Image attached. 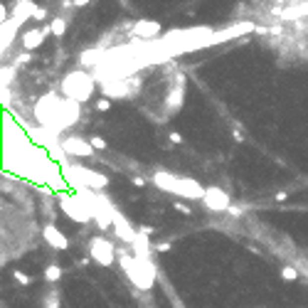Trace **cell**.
<instances>
[{
	"label": "cell",
	"instance_id": "cell-1",
	"mask_svg": "<svg viewBox=\"0 0 308 308\" xmlns=\"http://www.w3.org/2000/svg\"><path fill=\"white\" fill-rule=\"evenodd\" d=\"M119 261H121L123 271L128 274V279L138 289H143V291L153 289V284H155V264L153 261L138 259L133 251H119Z\"/></svg>",
	"mask_w": 308,
	"mask_h": 308
},
{
	"label": "cell",
	"instance_id": "cell-2",
	"mask_svg": "<svg viewBox=\"0 0 308 308\" xmlns=\"http://www.w3.org/2000/svg\"><path fill=\"white\" fill-rule=\"evenodd\" d=\"M151 183L155 185V187H160V190L173 192V195L187 197V200H202V197H205V190H202V185L197 183V180L178 178V175H173V173L158 170V173H153V180H151Z\"/></svg>",
	"mask_w": 308,
	"mask_h": 308
},
{
	"label": "cell",
	"instance_id": "cell-3",
	"mask_svg": "<svg viewBox=\"0 0 308 308\" xmlns=\"http://www.w3.org/2000/svg\"><path fill=\"white\" fill-rule=\"evenodd\" d=\"M62 91H64V99H72V101H89L91 94H94V77L86 74L84 69H74L64 77L62 81Z\"/></svg>",
	"mask_w": 308,
	"mask_h": 308
},
{
	"label": "cell",
	"instance_id": "cell-4",
	"mask_svg": "<svg viewBox=\"0 0 308 308\" xmlns=\"http://www.w3.org/2000/svg\"><path fill=\"white\" fill-rule=\"evenodd\" d=\"M60 207L67 217H72L79 225H89V220H94V210H91L89 200L79 192H62Z\"/></svg>",
	"mask_w": 308,
	"mask_h": 308
},
{
	"label": "cell",
	"instance_id": "cell-5",
	"mask_svg": "<svg viewBox=\"0 0 308 308\" xmlns=\"http://www.w3.org/2000/svg\"><path fill=\"white\" fill-rule=\"evenodd\" d=\"M143 89V81L138 74L123 77V79H111V81H101V91L109 99H136Z\"/></svg>",
	"mask_w": 308,
	"mask_h": 308
},
{
	"label": "cell",
	"instance_id": "cell-6",
	"mask_svg": "<svg viewBox=\"0 0 308 308\" xmlns=\"http://www.w3.org/2000/svg\"><path fill=\"white\" fill-rule=\"evenodd\" d=\"M89 256L96 264H101V266H111L114 264V256H116V249H114V244L109 239L94 237V239H89Z\"/></svg>",
	"mask_w": 308,
	"mask_h": 308
},
{
	"label": "cell",
	"instance_id": "cell-7",
	"mask_svg": "<svg viewBox=\"0 0 308 308\" xmlns=\"http://www.w3.org/2000/svg\"><path fill=\"white\" fill-rule=\"evenodd\" d=\"M60 143L64 153L74 155V158H91V153H94V146L79 136H64V138H60Z\"/></svg>",
	"mask_w": 308,
	"mask_h": 308
},
{
	"label": "cell",
	"instance_id": "cell-8",
	"mask_svg": "<svg viewBox=\"0 0 308 308\" xmlns=\"http://www.w3.org/2000/svg\"><path fill=\"white\" fill-rule=\"evenodd\" d=\"M202 205L207 210H212V212H225V210L232 207L230 195L225 190H220V187H207L205 190V197H202Z\"/></svg>",
	"mask_w": 308,
	"mask_h": 308
},
{
	"label": "cell",
	"instance_id": "cell-9",
	"mask_svg": "<svg viewBox=\"0 0 308 308\" xmlns=\"http://www.w3.org/2000/svg\"><path fill=\"white\" fill-rule=\"evenodd\" d=\"M47 35H50V25H45V27H30V30L22 32V47L27 52H32V50L42 47V42H45Z\"/></svg>",
	"mask_w": 308,
	"mask_h": 308
},
{
	"label": "cell",
	"instance_id": "cell-10",
	"mask_svg": "<svg viewBox=\"0 0 308 308\" xmlns=\"http://www.w3.org/2000/svg\"><path fill=\"white\" fill-rule=\"evenodd\" d=\"M42 237H45V242L52 246V249H69V239L62 234L60 227H57L55 222H47V225L42 227Z\"/></svg>",
	"mask_w": 308,
	"mask_h": 308
},
{
	"label": "cell",
	"instance_id": "cell-11",
	"mask_svg": "<svg viewBox=\"0 0 308 308\" xmlns=\"http://www.w3.org/2000/svg\"><path fill=\"white\" fill-rule=\"evenodd\" d=\"M131 35H133V37H141V40H146V42H153V37L160 35V25L153 22V20H141V22H136V25L131 27Z\"/></svg>",
	"mask_w": 308,
	"mask_h": 308
},
{
	"label": "cell",
	"instance_id": "cell-12",
	"mask_svg": "<svg viewBox=\"0 0 308 308\" xmlns=\"http://www.w3.org/2000/svg\"><path fill=\"white\" fill-rule=\"evenodd\" d=\"M10 10H12L10 17H15L17 22H27V20L35 17V12H37V7H35L32 0H12Z\"/></svg>",
	"mask_w": 308,
	"mask_h": 308
},
{
	"label": "cell",
	"instance_id": "cell-13",
	"mask_svg": "<svg viewBox=\"0 0 308 308\" xmlns=\"http://www.w3.org/2000/svg\"><path fill=\"white\" fill-rule=\"evenodd\" d=\"M20 25H22V22H17L15 17L2 20V30H0V47H2V52H7V47L12 45V40H15V35H17V30H20Z\"/></svg>",
	"mask_w": 308,
	"mask_h": 308
},
{
	"label": "cell",
	"instance_id": "cell-14",
	"mask_svg": "<svg viewBox=\"0 0 308 308\" xmlns=\"http://www.w3.org/2000/svg\"><path fill=\"white\" fill-rule=\"evenodd\" d=\"M64 32H67V20H64V17H55V20L50 22V35L62 37Z\"/></svg>",
	"mask_w": 308,
	"mask_h": 308
},
{
	"label": "cell",
	"instance_id": "cell-15",
	"mask_svg": "<svg viewBox=\"0 0 308 308\" xmlns=\"http://www.w3.org/2000/svg\"><path fill=\"white\" fill-rule=\"evenodd\" d=\"M45 279L50 281V284H57L62 279V269L57 266V264H50L47 269H45Z\"/></svg>",
	"mask_w": 308,
	"mask_h": 308
},
{
	"label": "cell",
	"instance_id": "cell-16",
	"mask_svg": "<svg viewBox=\"0 0 308 308\" xmlns=\"http://www.w3.org/2000/svg\"><path fill=\"white\" fill-rule=\"evenodd\" d=\"M45 308H60V294L55 289L45 294Z\"/></svg>",
	"mask_w": 308,
	"mask_h": 308
},
{
	"label": "cell",
	"instance_id": "cell-17",
	"mask_svg": "<svg viewBox=\"0 0 308 308\" xmlns=\"http://www.w3.org/2000/svg\"><path fill=\"white\" fill-rule=\"evenodd\" d=\"M281 279H284V281H299V271H296L294 266H284V269H281Z\"/></svg>",
	"mask_w": 308,
	"mask_h": 308
},
{
	"label": "cell",
	"instance_id": "cell-18",
	"mask_svg": "<svg viewBox=\"0 0 308 308\" xmlns=\"http://www.w3.org/2000/svg\"><path fill=\"white\" fill-rule=\"evenodd\" d=\"M12 276H15V281H17L20 286H30V284H32V276H27V274H22L20 269H15V271H12Z\"/></svg>",
	"mask_w": 308,
	"mask_h": 308
},
{
	"label": "cell",
	"instance_id": "cell-19",
	"mask_svg": "<svg viewBox=\"0 0 308 308\" xmlns=\"http://www.w3.org/2000/svg\"><path fill=\"white\" fill-rule=\"evenodd\" d=\"M89 143H91L96 151H104V148H106V141H104V138H99V136H91V138H89Z\"/></svg>",
	"mask_w": 308,
	"mask_h": 308
},
{
	"label": "cell",
	"instance_id": "cell-20",
	"mask_svg": "<svg viewBox=\"0 0 308 308\" xmlns=\"http://www.w3.org/2000/svg\"><path fill=\"white\" fill-rule=\"evenodd\" d=\"M96 109H99V111H109V109H111V99H99V101H96Z\"/></svg>",
	"mask_w": 308,
	"mask_h": 308
},
{
	"label": "cell",
	"instance_id": "cell-21",
	"mask_svg": "<svg viewBox=\"0 0 308 308\" xmlns=\"http://www.w3.org/2000/svg\"><path fill=\"white\" fill-rule=\"evenodd\" d=\"M138 234H143V237H151V234H153V227H146V225H143V227H138Z\"/></svg>",
	"mask_w": 308,
	"mask_h": 308
},
{
	"label": "cell",
	"instance_id": "cell-22",
	"mask_svg": "<svg viewBox=\"0 0 308 308\" xmlns=\"http://www.w3.org/2000/svg\"><path fill=\"white\" fill-rule=\"evenodd\" d=\"M175 210H178V212H183V215H190V207L183 205V202H175Z\"/></svg>",
	"mask_w": 308,
	"mask_h": 308
},
{
	"label": "cell",
	"instance_id": "cell-23",
	"mask_svg": "<svg viewBox=\"0 0 308 308\" xmlns=\"http://www.w3.org/2000/svg\"><path fill=\"white\" fill-rule=\"evenodd\" d=\"M45 15H47V10H45V7H37V12H35V20H45Z\"/></svg>",
	"mask_w": 308,
	"mask_h": 308
},
{
	"label": "cell",
	"instance_id": "cell-24",
	"mask_svg": "<svg viewBox=\"0 0 308 308\" xmlns=\"http://www.w3.org/2000/svg\"><path fill=\"white\" fill-rule=\"evenodd\" d=\"M158 251H170V242H160V244H155Z\"/></svg>",
	"mask_w": 308,
	"mask_h": 308
},
{
	"label": "cell",
	"instance_id": "cell-25",
	"mask_svg": "<svg viewBox=\"0 0 308 308\" xmlns=\"http://www.w3.org/2000/svg\"><path fill=\"white\" fill-rule=\"evenodd\" d=\"M133 185H136V187H143V185H146V180H143V178H138V175H136V178H133Z\"/></svg>",
	"mask_w": 308,
	"mask_h": 308
},
{
	"label": "cell",
	"instance_id": "cell-26",
	"mask_svg": "<svg viewBox=\"0 0 308 308\" xmlns=\"http://www.w3.org/2000/svg\"><path fill=\"white\" fill-rule=\"evenodd\" d=\"M170 141H173V143H180L183 138H180V133H170Z\"/></svg>",
	"mask_w": 308,
	"mask_h": 308
}]
</instances>
